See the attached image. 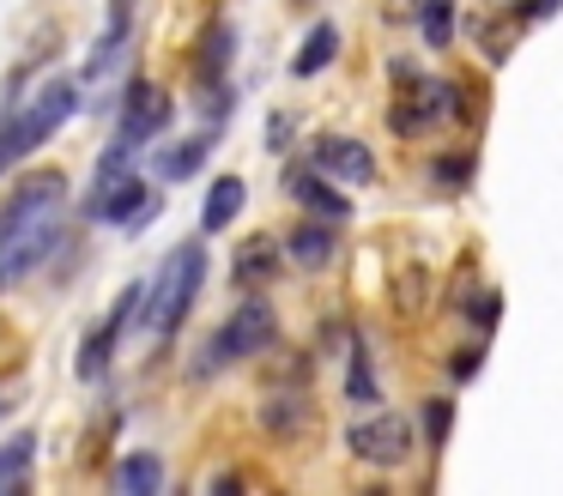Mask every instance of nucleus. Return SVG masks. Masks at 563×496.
Returning a JSON list of instances; mask_svg holds the SVG:
<instances>
[{"label": "nucleus", "mask_w": 563, "mask_h": 496, "mask_svg": "<svg viewBox=\"0 0 563 496\" xmlns=\"http://www.w3.org/2000/svg\"><path fill=\"white\" fill-rule=\"evenodd\" d=\"M62 200H67V176H55V169H43L19 188L13 212L0 224V285L43 266V254L62 242Z\"/></svg>", "instance_id": "1"}, {"label": "nucleus", "mask_w": 563, "mask_h": 496, "mask_svg": "<svg viewBox=\"0 0 563 496\" xmlns=\"http://www.w3.org/2000/svg\"><path fill=\"white\" fill-rule=\"evenodd\" d=\"M79 85H86V79H74V73H55V79L43 85L37 97H31V109L7 115V128H0V169H13L19 157H31V152H37V145L55 133V128H62L67 115H74Z\"/></svg>", "instance_id": "2"}, {"label": "nucleus", "mask_w": 563, "mask_h": 496, "mask_svg": "<svg viewBox=\"0 0 563 496\" xmlns=\"http://www.w3.org/2000/svg\"><path fill=\"white\" fill-rule=\"evenodd\" d=\"M200 285H207V249H200V242L170 249V261H164L158 278L146 285V321H152V333H176V327L188 321V309H195Z\"/></svg>", "instance_id": "3"}, {"label": "nucleus", "mask_w": 563, "mask_h": 496, "mask_svg": "<svg viewBox=\"0 0 563 496\" xmlns=\"http://www.w3.org/2000/svg\"><path fill=\"white\" fill-rule=\"evenodd\" d=\"M86 212L98 224H122V230H146L158 218V194L134 176V157H103L98 169V188H91Z\"/></svg>", "instance_id": "4"}, {"label": "nucleus", "mask_w": 563, "mask_h": 496, "mask_svg": "<svg viewBox=\"0 0 563 496\" xmlns=\"http://www.w3.org/2000/svg\"><path fill=\"white\" fill-rule=\"evenodd\" d=\"M273 339H279V315H273V302H236L231 315H224V327L212 333V357H255V351H273Z\"/></svg>", "instance_id": "5"}, {"label": "nucleus", "mask_w": 563, "mask_h": 496, "mask_svg": "<svg viewBox=\"0 0 563 496\" xmlns=\"http://www.w3.org/2000/svg\"><path fill=\"white\" fill-rule=\"evenodd\" d=\"M140 302H146V285H128L122 297H115L110 321H98V327L86 333V345H79V357H74L79 382H103V370H110V357H115V339L128 333V321H134V315H146Z\"/></svg>", "instance_id": "6"}, {"label": "nucleus", "mask_w": 563, "mask_h": 496, "mask_svg": "<svg viewBox=\"0 0 563 496\" xmlns=\"http://www.w3.org/2000/svg\"><path fill=\"white\" fill-rule=\"evenodd\" d=\"M345 448H352L357 460H369V466H400V460L412 454V423H406L400 411H369V418H357L352 430H345Z\"/></svg>", "instance_id": "7"}, {"label": "nucleus", "mask_w": 563, "mask_h": 496, "mask_svg": "<svg viewBox=\"0 0 563 496\" xmlns=\"http://www.w3.org/2000/svg\"><path fill=\"white\" fill-rule=\"evenodd\" d=\"M170 115H176L170 91H164V85H152V79H134V85L122 91V128H115V140L140 152V145H146L152 133L170 128Z\"/></svg>", "instance_id": "8"}, {"label": "nucleus", "mask_w": 563, "mask_h": 496, "mask_svg": "<svg viewBox=\"0 0 563 496\" xmlns=\"http://www.w3.org/2000/svg\"><path fill=\"white\" fill-rule=\"evenodd\" d=\"M309 164H316L321 176H340V181H369V176H376L369 145L364 140H345V133H321L316 152H309Z\"/></svg>", "instance_id": "9"}, {"label": "nucleus", "mask_w": 563, "mask_h": 496, "mask_svg": "<svg viewBox=\"0 0 563 496\" xmlns=\"http://www.w3.org/2000/svg\"><path fill=\"white\" fill-rule=\"evenodd\" d=\"M128 31H134V0H110V19H103L98 43H91V60H86V79H110L122 67V48H128Z\"/></svg>", "instance_id": "10"}, {"label": "nucleus", "mask_w": 563, "mask_h": 496, "mask_svg": "<svg viewBox=\"0 0 563 496\" xmlns=\"http://www.w3.org/2000/svg\"><path fill=\"white\" fill-rule=\"evenodd\" d=\"M291 194H297V200H303L316 218H328V224H340V218H352V200H345L340 188H328L316 164H309V169H291Z\"/></svg>", "instance_id": "11"}, {"label": "nucleus", "mask_w": 563, "mask_h": 496, "mask_svg": "<svg viewBox=\"0 0 563 496\" xmlns=\"http://www.w3.org/2000/svg\"><path fill=\"white\" fill-rule=\"evenodd\" d=\"M273 273H279V249H273V236H249L243 249H236V261H231V278L243 290H255V285H267Z\"/></svg>", "instance_id": "12"}, {"label": "nucleus", "mask_w": 563, "mask_h": 496, "mask_svg": "<svg viewBox=\"0 0 563 496\" xmlns=\"http://www.w3.org/2000/svg\"><path fill=\"white\" fill-rule=\"evenodd\" d=\"M231 24H207L200 31V43H195V79L200 85H219L224 79V67H231Z\"/></svg>", "instance_id": "13"}, {"label": "nucleus", "mask_w": 563, "mask_h": 496, "mask_svg": "<svg viewBox=\"0 0 563 496\" xmlns=\"http://www.w3.org/2000/svg\"><path fill=\"white\" fill-rule=\"evenodd\" d=\"M207 152H212V133H188V140L164 145V157H158V176H164V181H188V176H200V164H207Z\"/></svg>", "instance_id": "14"}, {"label": "nucleus", "mask_w": 563, "mask_h": 496, "mask_svg": "<svg viewBox=\"0 0 563 496\" xmlns=\"http://www.w3.org/2000/svg\"><path fill=\"white\" fill-rule=\"evenodd\" d=\"M243 200H249V181L243 176H219L207 188V212H200V230H224L236 212H243Z\"/></svg>", "instance_id": "15"}, {"label": "nucleus", "mask_w": 563, "mask_h": 496, "mask_svg": "<svg viewBox=\"0 0 563 496\" xmlns=\"http://www.w3.org/2000/svg\"><path fill=\"white\" fill-rule=\"evenodd\" d=\"M333 55H340V24H328V19H321L316 31L303 36V48L291 55V73H297V79H316V73L328 67Z\"/></svg>", "instance_id": "16"}, {"label": "nucleus", "mask_w": 563, "mask_h": 496, "mask_svg": "<svg viewBox=\"0 0 563 496\" xmlns=\"http://www.w3.org/2000/svg\"><path fill=\"white\" fill-rule=\"evenodd\" d=\"M285 249H291L297 266H328L333 261V230L321 224V218H309V224H297L291 236H285Z\"/></svg>", "instance_id": "17"}, {"label": "nucleus", "mask_w": 563, "mask_h": 496, "mask_svg": "<svg viewBox=\"0 0 563 496\" xmlns=\"http://www.w3.org/2000/svg\"><path fill=\"white\" fill-rule=\"evenodd\" d=\"M115 491H128V496H158V491H164V460H158V454H128L122 466H115Z\"/></svg>", "instance_id": "18"}, {"label": "nucleus", "mask_w": 563, "mask_h": 496, "mask_svg": "<svg viewBox=\"0 0 563 496\" xmlns=\"http://www.w3.org/2000/svg\"><path fill=\"white\" fill-rule=\"evenodd\" d=\"M31 460H37V436H13V442L0 448V491H19L31 478Z\"/></svg>", "instance_id": "19"}, {"label": "nucleus", "mask_w": 563, "mask_h": 496, "mask_svg": "<svg viewBox=\"0 0 563 496\" xmlns=\"http://www.w3.org/2000/svg\"><path fill=\"white\" fill-rule=\"evenodd\" d=\"M424 43L430 48L454 43V0H424Z\"/></svg>", "instance_id": "20"}, {"label": "nucleus", "mask_w": 563, "mask_h": 496, "mask_svg": "<svg viewBox=\"0 0 563 496\" xmlns=\"http://www.w3.org/2000/svg\"><path fill=\"white\" fill-rule=\"evenodd\" d=\"M449 430H454V399H430L424 406V442L449 448Z\"/></svg>", "instance_id": "21"}, {"label": "nucleus", "mask_w": 563, "mask_h": 496, "mask_svg": "<svg viewBox=\"0 0 563 496\" xmlns=\"http://www.w3.org/2000/svg\"><path fill=\"white\" fill-rule=\"evenodd\" d=\"M352 399L357 406H369V399H376V375H369V357H364V345H352Z\"/></svg>", "instance_id": "22"}, {"label": "nucleus", "mask_w": 563, "mask_h": 496, "mask_svg": "<svg viewBox=\"0 0 563 496\" xmlns=\"http://www.w3.org/2000/svg\"><path fill=\"white\" fill-rule=\"evenodd\" d=\"M466 176H473V157H461V152H442L437 157V181H442V188H461Z\"/></svg>", "instance_id": "23"}, {"label": "nucleus", "mask_w": 563, "mask_h": 496, "mask_svg": "<svg viewBox=\"0 0 563 496\" xmlns=\"http://www.w3.org/2000/svg\"><path fill=\"white\" fill-rule=\"evenodd\" d=\"M297 418H303V399H297V394H285V406H267V423H273V430H291Z\"/></svg>", "instance_id": "24"}, {"label": "nucleus", "mask_w": 563, "mask_h": 496, "mask_svg": "<svg viewBox=\"0 0 563 496\" xmlns=\"http://www.w3.org/2000/svg\"><path fill=\"white\" fill-rule=\"evenodd\" d=\"M478 363H485V351H478V345H466V351H454V357H449V370L466 382V375H478Z\"/></svg>", "instance_id": "25"}, {"label": "nucleus", "mask_w": 563, "mask_h": 496, "mask_svg": "<svg viewBox=\"0 0 563 496\" xmlns=\"http://www.w3.org/2000/svg\"><path fill=\"white\" fill-rule=\"evenodd\" d=\"M285 140H291V115H273L267 121V145H285Z\"/></svg>", "instance_id": "26"}, {"label": "nucleus", "mask_w": 563, "mask_h": 496, "mask_svg": "<svg viewBox=\"0 0 563 496\" xmlns=\"http://www.w3.org/2000/svg\"><path fill=\"white\" fill-rule=\"evenodd\" d=\"M473 315H478V327H490V321H497V297H478Z\"/></svg>", "instance_id": "27"}, {"label": "nucleus", "mask_w": 563, "mask_h": 496, "mask_svg": "<svg viewBox=\"0 0 563 496\" xmlns=\"http://www.w3.org/2000/svg\"><path fill=\"white\" fill-rule=\"evenodd\" d=\"M558 7H563V0H527V19H551Z\"/></svg>", "instance_id": "28"}]
</instances>
